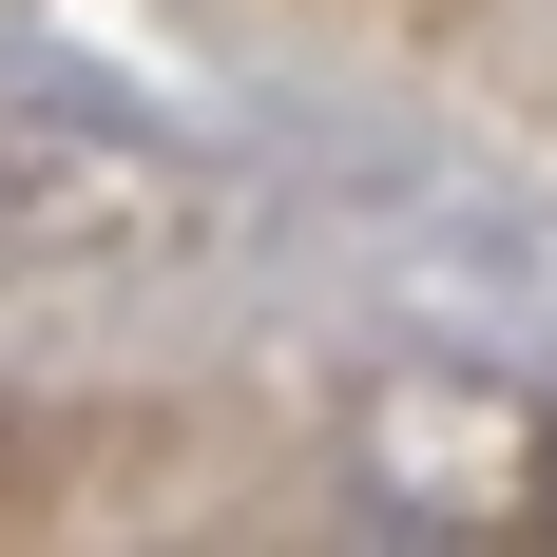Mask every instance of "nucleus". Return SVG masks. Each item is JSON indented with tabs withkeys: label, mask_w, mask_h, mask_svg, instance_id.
I'll list each match as a JSON object with an SVG mask.
<instances>
[{
	"label": "nucleus",
	"mask_w": 557,
	"mask_h": 557,
	"mask_svg": "<svg viewBox=\"0 0 557 557\" xmlns=\"http://www.w3.org/2000/svg\"><path fill=\"white\" fill-rule=\"evenodd\" d=\"M193 154L135 135V115H77V97H0V270L39 288H115V270H173L193 250Z\"/></svg>",
	"instance_id": "nucleus-1"
},
{
	"label": "nucleus",
	"mask_w": 557,
	"mask_h": 557,
	"mask_svg": "<svg viewBox=\"0 0 557 557\" xmlns=\"http://www.w3.org/2000/svg\"><path fill=\"white\" fill-rule=\"evenodd\" d=\"M366 500L423 539H539L557 519V404L500 366H385L366 385Z\"/></svg>",
	"instance_id": "nucleus-2"
}]
</instances>
